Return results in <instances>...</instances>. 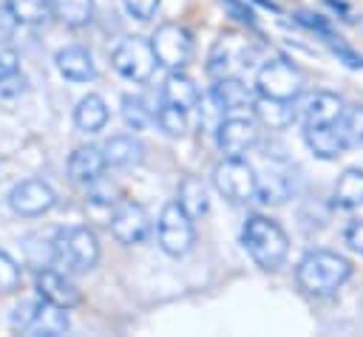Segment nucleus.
I'll return each instance as SVG.
<instances>
[{"label":"nucleus","instance_id":"f257e3e1","mask_svg":"<svg viewBox=\"0 0 363 337\" xmlns=\"http://www.w3.org/2000/svg\"><path fill=\"white\" fill-rule=\"evenodd\" d=\"M352 275V263L329 249H315L309 252L298 269H295V280L303 289V295L309 297H329L335 295Z\"/></svg>","mask_w":363,"mask_h":337},{"label":"nucleus","instance_id":"f03ea898","mask_svg":"<svg viewBox=\"0 0 363 337\" xmlns=\"http://www.w3.org/2000/svg\"><path fill=\"white\" fill-rule=\"evenodd\" d=\"M241 244L250 252V258L261 269H267V272L278 269L286 261V252H289L286 232L272 218H267V215H250L244 221V227H241Z\"/></svg>","mask_w":363,"mask_h":337},{"label":"nucleus","instance_id":"7ed1b4c3","mask_svg":"<svg viewBox=\"0 0 363 337\" xmlns=\"http://www.w3.org/2000/svg\"><path fill=\"white\" fill-rule=\"evenodd\" d=\"M51 261L68 272H88L99 261V241L91 227H65L57 229L51 241Z\"/></svg>","mask_w":363,"mask_h":337},{"label":"nucleus","instance_id":"20e7f679","mask_svg":"<svg viewBox=\"0 0 363 337\" xmlns=\"http://www.w3.org/2000/svg\"><path fill=\"white\" fill-rule=\"evenodd\" d=\"M213 187L233 204H247L255 198L258 178L255 167L241 156H227L213 167Z\"/></svg>","mask_w":363,"mask_h":337},{"label":"nucleus","instance_id":"39448f33","mask_svg":"<svg viewBox=\"0 0 363 337\" xmlns=\"http://www.w3.org/2000/svg\"><path fill=\"white\" fill-rule=\"evenodd\" d=\"M303 91V76L301 71L284 59V57H275V59H267L258 74H255V93L258 96H269V99H286V102H295Z\"/></svg>","mask_w":363,"mask_h":337},{"label":"nucleus","instance_id":"423d86ee","mask_svg":"<svg viewBox=\"0 0 363 337\" xmlns=\"http://www.w3.org/2000/svg\"><path fill=\"white\" fill-rule=\"evenodd\" d=\"M156 235H159V246L164 255L170 258H182L193 249L196 244V229H193V218L176 204H164L156 221Z\"/></svg>","mask_w":363,"mask_h":337},{"label":"nucleus","instance_id":"0eeeda50","mask_svg":"<svg viewBox=\"0 0 363 337\" xmlns=\"http://www.w3.org/2000/svg\"><path fill=\"white\" fill-rule=\"evenodd\" d=\"M111 65L128 82H147L159 62H156V54L150 48V40H145V37H125L113 48Z\"/></svg>","mask_w":363,"mask_h":337},{"label":"nucleus","instance_id":"6e6552de","mask_svg":"<svg viewBox=\"0 0 363 337\" xmlns=\"http://www.w3.org/2000/svg\"><path fill=\"white\" fill-rule=\"evenodd\" d=\"M150 48L159 65L167 71H182L193 57V37L179 23H162L150 37Z\"/></svg>","mask_w":363,"mask_h":337},{"label":"nucleus","instance_id":"1a4fd4ad","mask_svg":"<svg viewBox=\"0 0 363 337\" xmlns=\"http://www.w3.org/2000/svg\"><path fill=\"white\" fill-rule=\"evenodd\" d=\"M150 215L142 204L136 201H128V198H119V204L113 207L111 218H108V229L111 235L119 241V244H142L147 235H150Z\"/></svg>","mask_w":363,"mask_h":337},{"label":"nucleus","instance_id":"9d476101","mask_svg":"<svg viewBox=\"0 0 363 337\" xmlns=\"http://www.w3.org/2000/svg\"><path fill=\"white\" fill-rule=\"evenodd\" d=\"M54 204H57V193H54L51 184L43 181V178L17 181V184L9 190V207H11L17 215H23V218L45 215Z\"/></svg>","mask_w":363,"mask_h":337},{"label":"nucleus","instance_id":"9b49d317","mask_svg":"<svg viewBox=\"0 0 363 337\" xmlns=\"http://www.w3.org/2000/svg\"><path fill=\"white\" fill-rule=\"evenodd\" d=\"M252 59V45L247 37L241 34H221L210 51V59H207V71L213 76H233L238 68L250 65Z\"/></svg>","mask_w":363,"mask_h":337},{"label":"nucleus","instance_id":"f8f14e48","mask_svg":"<svg viewBox=\"0 0 363 337\" xmlns=\"http://www.w3.org/2000/svg\"><path fill=\"white\" fill-rule=\"evenodd\" d=\"M34 289H37V297L45 300V303H54L60 309H74L82 303V295L79 289L57 269H37L34 275Z\"/></svg>","mask_w":363,"mask_h":337},{"label":"nucleus","instance_id":"ddd939ff","mask_svg":"<svg viewBox=\"0 0 363 337\" xmlns=\"http://www.w3.org/2000/svg\"><path fill=\"white\" fill-rule=\"evenodd\" d=\"M261 139V130L252 119L247 116H230L218 125V133H216V142L218 147L227 153V156H241L247 153L250 147H255Z\"/></svg>","mask_w":363,"mask_h":337},{"label":"nucleus","instance_id":"4468645a","mask_svg":"<svg viewBox=\"0 0 363 337\" xmlns=\"http://www.w3.org/2000/svg\"><path fill=\"white\" fill-rule=\"evenodd\" d=\"M252 91L233 74V76H216L213 88H210V99L218 110L224 113H235V110H244L252 105Z\"/></svg>","mask_w":363,"mask_h":337},{"label":"nucleus","instance_id":"2eb2a0df","mask_svg":"<svg viewBox=\"0 0 363 337\" xmlns=\"http://www.w3.org/2000/svg\"><path fill=\"white\" fill-rule=\"evenodd\" d=\"M105 153H102V147H96V144H82V147H77L74 153H71V159H68V178L74 181V184H91V181H96L102 173H105Z\"/></svg>","mask_w":363,"mask_h":337},{"label":"nucleus","instance_id":"dca6fc26","mask_svg":"<svg viewBox=\"0 0 363 337\" xmlns=\"http://www.w3.org/2000/svg\"><path fill=\"white\" fill-rule=\"evenodd\" d=\"M54 62H57V71H60L65 79H71V82H91V79L96 76L94 57H91V51L82 48V45L60 48L57 57H54Z\"/></svg>","mask_w":363,"mask_h":337},{"label":"nucleus","instance_id":"f3484780","mask_svg":"<svg viewBox=\"0 0 363 337\" xmlns=\"http://www.w3.org/2000/svg\"><path fill=\"white\" fill-rule=\"evenodd\" d=\"M252 113L255 119L269 130H284L295 122V108L286 99H269V96H252Z\"/></svg>","mask_w":363,"mask_h":337},{"label":"nucleus","instance_id":"a211bd4d","mask_svg":"<svg viewBox=\"0 0 363 337\" xmlns=\"http://www.w3.org/2000/svg\"><path fill=\"white\" fill-rule=\"evenodd\" d=\"M303 142L323 161H332L346 150L337 136V125H303Z\"/></svg>","mask_w":363,"mask_h":337},{"label":"nucleus","instance_id":"6ab92c4d","mask_svg":"<svg viewBox=\"0 0 363 337\" xmlns=\"http://www.w3.org/2000/svg\"><path fill=\"white\" fill-rule=\"evenodd\" d=\"M162 99L182 110H193L199 105V88L184 71H170L162 85Z\"/></svg>","mask_w":363,"mask_h":337},{"label":"nucleus","instance_id":"aec40b11","mask_svg":"<svg viewBox=\"0 0 363 337\" xmlns=\"http://www.w3.org/2000/svg\"><path fill=\"white\" fill-rule=\"evenodd\" d=\"M105 164L108 167H133L145 156V144L136 136H113L102 144Z\"/></svg>","mask_w":363,"mask_h":337},{"label":"nucleus","instance_id":"412c9836","mask_svg":"<svg viewBox=\"0 0 363 337\" xmlns=\"http://www.w3.org/2000/svg\"><path fill=\"white\" fill-rule=\"evenodd\" d=\"M176 204H179L193 221L201 218V215L210 210V198H207L204 181L196 178V176H184V178L179 181V190H176Z\"/></svg>","mask_w":363,"mask_h":337},{"label":"nucleus","instance_id":"4be33fe9","mask_svg":"<svg viewBox=\"0 0 363 337\" xmlns=\"http://www.w3.org/2000/svg\"><path fill=\"white\" fill-rule=\"evenodd\" d=\"M105 122H108V105H105L102 96L88 93V96H82L77 102V108H74V125L82 133H96V130L105 127Z\"/></svg>","mask_w":363,"mask_h":337},{"label":"nucleus","instance_id":"5701e85b","mask_svg":"<svg viewBox=\"0 0 363 337\" xmlns=\"http://www.w3.org/2000/svg\"><path fill=\"white\" fill-rule=\"evenodd\" d=\"M340 110H343L340 96H335L329 91H320V93H315L306 102V108H303V125H337Z\"/></svg>","mask_w":363,"mask_h":337},{"label":"nucleus","instance_id":"b1692460","mask_svg":"<svg viewBox=\"0 0 363 337\" xmlns=\"http://www.w3.org/2000/svg\"><path fill=\"white\" fill-rule=\"evenodd\" d=\"M68 314L65 309L54 306V303H45L40 300V309H37V317L34 323L28 326V334H45V337H57V334H65L68 331Z\"/></svg>","mask_w":363,"mask_h":337},{"label":"nucleus","instance_id":"393cba45","mask_svg":"<svg viewBox=\"0 0 363 337\" xmlns=\"http://www.w3.org/2000/svg\"><path fill=\"white\" fill-rule=\"evenodd\" d=\"M337 136L346 150L363 147V105H343L337 119Z\"/></svg>","mask_w":363,"mask_h":337},{"label":"nucleus","instance_id":"a878e982","mask_svg":"<svg viewBox=\"0 0 363 337\" xmlns=\"http://www.w3.org/2000/svg\"><path fill=\"white\" fill-rule=\"evenodd\" d=\"M48 3H51V14L71 28H82L94 17V0H48Z\"/></svg>","mask_w":363,"mask_h":337},{"label":"nucleus","instance_id":"bb28decb","mask_svg":"<svg viewBox=\"0 0 363 337\" xmlns=\"http://www.w3.org/2000/svg\"><path fill=\"white\" fill-rule=\"evenodd\" d=\"M335 201L346 210H354L363 204V170L349 167L340 173L337 184H335Z\"/></svg>","mask_w":363,"mask_h":337},{"label":"nucleus","instance_id":"cd10ccee","mask_svg":"<svg viewBox=\"0 0 363 337\" xmlns=\"http://www.w3.org/2000/svg\"><path fill=\"white\" fill-rule=\"evenodd\" d=\"M6 11L14 17V23H43L51 14V3L48 0H6Z\"/></svg>","mask_w":363,"mask_h":337},{"label":"nucleus","instance_id":"c85d7f7f","mask_svg":"<svg viewBox=\"0 0 363 337\" xmlns=\"http://www.w3.org/2000/svg\"><path fill=\"white\" fill-rule=\"evenodd\" d=\"M122 119H125V125L130 130H145L150 125V119H153V110L147 108V102L142 96H130L128 93L122 99Z\"/></svg>","mask_w":363,"mask_h":337},{"label":"nucleus","instance_id":"c756f323","mask_svg":"<svg viewBox=\"0 0 363 337\" xmlns=\"http://www.w3.org/2000/svg\"><path fill=\"white\" fill-rule=\"evenodd\" d=\"M156 122L167 136H182L187 130V110H182V108H176V105L162 99V105L156 110Z\"/></svg>","mask_w":363,"mask_h":337},{"label":"nucleus","instance_id":"7c9ffc66","mask_svg":"<svg viewBox=\"0 0 363 337\" xmlns=\"http://www.w3.org/2000/svg\"><path fill=\"white\" fill-rule=\"evenodd\" d=\"M20 280H23V275H20L17 261H14L9 252L0 249V292H14V289H20Z\"/></svg>","mask_w":363,"mask_h":337},{"label":"nucleus","instance_id":"2f4dec72","mask_svg":"<svg viewBox=\"0 0 363 337\" xmlns=\"http://www.w3.org/2000/svg\"><path fill=\"white\" fill-rule=\"evenodd\" d=\"M37 309H40V297H37V300H23V303H17L14 312H11V317H9V326H11L14 331H28V326H31L34 317H37Z\"/></svg>","mask_w":363,"mask_h":337},{"label":"nucleus","instance_id":"473e14b6","mask_svg":"<svg viewBox=\"0 0 363 337\" xmlns=\"http://www.w3.org/2000/svg\"><path fill=\"white\" fill-rule=\"evenodd\" d=\"M218 3H221V8H224V11H227L233 20L244 23V25H250V28L255 25V11H252V8H250L244 0H218Z\"/></svg>","mask_w":363,"mask_h":337},{"label":"nucleus","instance_id":"72a5a7b5","mask_svg":"<svg viewBox=\"0 0 363 337\" xmlns=\"http://www.w3.org/2000/svg\"><path fill=\"white\" fill-rule=\"evenodd\" d=\"M122 6L133 20H150L159 8V0H122Z\"/></svg>","mask_w":363,"mask_h":337},{"label":"nucleus","instance_id":"f704fd0d","mask_svg":"<svg viewBox=\"0 0 363 337\" xmlns=\"http://www.w3.org/2000/svg\"><path fill=\"white\" fill-rule=\"evenodd\" d=\"M295 20H298L301 25H306V28H312V31H318V34H326V37H329V23H326L320 14H312V11H298V14H295Z\"/></svg>","mask_w":363,"mask_h":337},{"label":"nucleus","instance_id":"c9c22d12","mask_svg":"<svg viewBox=\"0 0 363 337\" xmlns=\"http://www.w3.org/2000/svg\"><path fill=\"white\" fill-rule=\"evenodd\" d=\"M17 65H20L17 51H14V48L0 45V79H3V76H9V74H14V71H17Z\"/></svg>","mask_w":363,"mask_h":337},{"label":"nucleus","instance_id":"e433bc0d","mask_svg":"<svg viewBox=\"0 0 363 337\" xmlns=\"http://www.w3.org/2000/svg\"><path fill=\"white\" fill-rule=\"evenodd\" d=\"M23 85H26V79L17 76V71L9 74V76H3V79H0V96H14V93L23 91Z\"/></svg>","mask_w":363,"mask_h":337},{"label":"nucleus","instance_id":"4c0bfd02","mask_svg":"<svg viewBox=\"0 0 363 337\" xmlns=\"http://www.w3.org/2000/svg\"><path fill=\"white\" fill-rule=\"evenodd\" d=\"M332 51H335L349 68H363V57H357V54H354L352 48H346L343 42H332Z\"/></svg>","mask_w":363,"mask_h":337},{"label":"nucleus","instance_id":"58836bf2","mask_svg":"<svg viewBox=\"0 0 363 337\" xmlns=\"http://www.w3.org/2000/svg\"><path fill=\"white\" fill-rule=\"evenodd\" d=\"M346 244L363 255V221H354L349 229H346Z\"/></svg>","mask_w":363,"mask_h":337}]
</instances>
